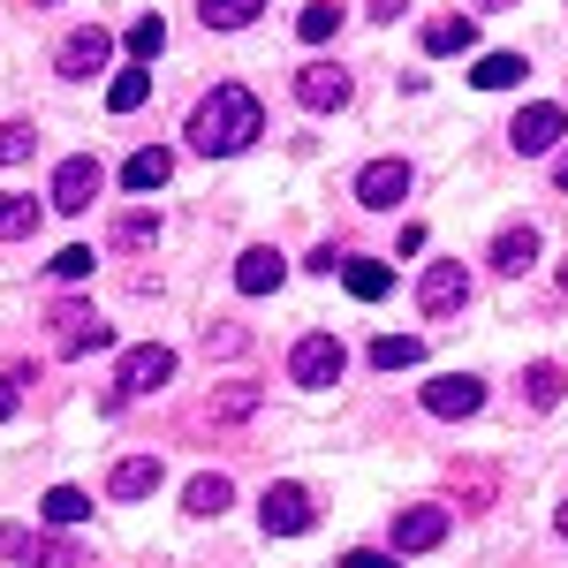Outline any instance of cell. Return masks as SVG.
<instances>
[{
	"label": "cell",
	"mask_w": 568,
	"mask_h": 568,
	"mask_svg": "<svg viewBox=\"0 0 568 568\" xmlns=\"http://www.w3.org/2000/svg\"><path fill=\"white\" fill-rule=\"evenodd\" d=\"M99 190H106V175H99V160H91V152L61 160V175H53V213H91V205H99Z\"/></svg>",
	"instance_id": "5b68a950"
},
{
	"label": "cell",
	"mask_w": 568,
	"mask_h": 568,
	"mask_svg": "<svg viewBox=\"0 0 568 568\" xmlns=\"http://www.w3.org/2000/svg\"><path fill=\"white\" fill-rule=\"evenodd\" d=\"M447 485H455V500H463V508H493L500 470H447Z\"/></svg>",
	"instance_id": "83f0119b"
},
{
	"label": "cell",
	"mask_w": 568,
	"mask_h": 568,
	"mask_svg": "<svg viewBox=\"0 0 568 568\" xmlns=\"http://www.w3.org/2000/svg\"><path fill=\"white\" fill-rule=\"evenodd\" d=\"M478 45V23L470 16H439V23H425V53H470Z\"/></svg>",
	"instance_id": "ffe728a7"
},
{
	"label": "cell",
	"mask_w": 568,
	"mask_h": 568,
	"mask_svg": "<svg viewBox=\"0 0 568 568\" xmlns=\"http://www.w3.org/2000/svg\"><path fill=\"white\" fill-rule=\"evenodd\" d=\"M342 568H394V554H349Z\"/></svg>",
	"instance_id": "8d00e7d4"
},
{
	"label": "cell",
	"mask_w": 568,
	"mask_h": 568,
	"mask_svg": "<svg viewBox=\"0 0 568 568\" xmlns=\"http://www.w3.org/2000/svg\"><path fill=\"white\" fill-rule=\"evenodd\" d=\"M160 243V213H122L114 220V251H152Z\"/></svg>",
	"instance_id": "f546056e"
},
{
	"label": "cell",
	"mask_w": 568,
	"mask_h": 568,
	"mask_svg": "<svg viewBox=\"0 0 568 568\" xmlns=\"http://www.w3.org/2000/svg\"><path fill=\"white\" fill-rule=\"evenodd\" d=\"M417 304H425V318H447V311H463L470 304V273L455 258H439L425 281H417Z\"/></svg>",
	"instance_id": "8992f818"
},
{
	"label": "cell",
	"mask_w": 568,
	"mask_h": 568,
	"mask_svg": "<svg viewBox=\"0 0 568 568\" xmlns=\"http://www.w3.org/2000/svg\"><path fill=\"white\" fill-rule=\"evenodd\" d=\"M160 478H168V470H160V455H122V463H114V478H106V493H114V500H152Z\"/></svg>",
	"instance_id": "9a60e30c"
},
{
	"label": "cell",
	"mask_w": 568,
	"mask_h": 568,
	"mask_svg": "<svg viewBox=\"0 0 568 568\" xmlns=\"http://www.w3.org/2000/svg\"><path fill=\"white\" fill-rule=\"evenodd\" d=\"M106 53H114V39H106V31H69V39H61V53H53V69L77 84V77H99V69H106Z\"/></svg>",
	"instance_id": "30bf717a"
},
{
	"label": "cell",
	"mask_w": 568,
	"mask_h": 568,
	"mask_svg": "<svg viewBox=\"0 0 568 568\" xmlns=\"http://www.w3.org/2000/svg\"><path fill=\"white\" fill-rule=\"evenodd\" d=\"M168 379H175V349H160V342H144V349H130L122 356V402H130V394H152V387H168Z\"/></svg>",
	"instance_id": "ba28073f"
},
{
	"label": "cell",
	"mask_w": 568,
	"mask_h": 568,
	"mask_svg": "<svg viewBox=\"0 0 568 568\" xmlns=\"http://www.w3.org/2000/svg\"><path fill=\"white\" fill-rule=\"evenodd\" d=\"M561 288H568V265H561Z\"/></svg>",
	"instance_id": "b9f144b4"
},
{
	"label": "cell",
	"mask_w": 568,
	"mask_h": 568,
	"mask_svg": "<svg viewBox=\"0 0 568 568\" xmlns=\"http://www.w3.org/2000/svg\"><path fill=\"white\" fill-rule=\"evenodd\" d=\"M342 23H349V8H342V0H311V8H304V23H296V31H304L311 45H326L334 31H342Z\"/></svg>",
	"instance_id": "f1b7e54d"
},
{
	"label": "cell",
	"mask_w": 568,
	"mask_h": 568,
	"mask_svg": "<svg viewBox=\"0 0 568 568\" xmlns=\"http://www.w3.org/2000/svg\"><path fill=\"white\" fill-rule=\"evenodd\" d=\"M197 16H205V31H243L265 16V0H197Z\"/></svg>",
	"instance_id": "7402d4cb"
},
{
	"label": "cell",
	"mask_w": 568,
	"mask_h": 568,
	"mask_svg": "<svg viewBox=\"0 0 568 568\" xmlns=\"http://www.w3.org/2000/svg\"><path fill=\"white\" fill-rule=\"evenodd\" d=\"M530 258H538V227L516 220V227H500V235H493V273H508V281H516V273H530Z\"/></svg>",
	"instance_id": "2e32d148"
},
{
	"label": "cell",
	"mask_w": 568,
	"mask_h": 568,
	"mask_svg": "<svg viewBox=\"0 0 568 568\" xmlns=\"http://www.w3.org/2000/svg\"><path fill=\"white\" fill-rule=\"evenodd\" d=\"M342 281H349V296H364V304H379V296L394 288V273L379 258H349V265H342Z\"/></svg>",
	"instance_id": "603a6c76"
},
{
	"label": "cell",
	"mask_w": 568,
	"mask_h": 568,
	"mask_svg": "<svg viewBox=\"0 0 568 568\" xmlns=\"http://www.w3.org/2000/svg\"><path fill=\"white\" fill-rule=\"evenodd\" d=\"M160 45H168V23H160V16H136L130 23V53L136 61H160Z\"/></svg>",
	"instance_id": "d6a6232c"
},
{
	"label": "cell",
	"mask_w": 568,
	"mask_h": 568,
	"mask_svg": "<svg viewBox=\"0 0 568 568\" xmlns=\"http://www.w3.org/2000/svg\"><path fill=\"white\" fill-rule=\"evenodd\" d=\"M561 538H568V508H561Z\"/></svg>",
	"instance_id": "60d3db41"
},
{
	"label": "cell",
	"mask_w": 568,
	"mask_h": 568,
	"mask_svg": "<svg viewBox=\"0 0 568 568\" xmlns=\"http://www.w3.org/2000/svg\"><path fill=\"white\" fill-rule=\"evenodd\" d=\"M561 130H568V114L554 106V99H546V106H524V114H516L508 144H516L524 160H538V152H554V144H561Z\"/></svg>",
	"instance_id": "52a82bcc"
},
{
	"label": "cell",
	"mask_w": 568,
	"mask_h": 568,
	"mask_svg": "<svg viewBox=\"0 0 568 568\" xmlns=\"http://www.w3.org/2000/svg\"><path fill=\"white\" fill-rule=\"evenodd\" d=\"M31 122H0V168H16V160H31Z\"/></svg>",
	"instance_id": "836d02e7"
},
{
	"label": "cell",
	"mask_w": 568,
	"mask_h": 568,
	"mask_svg": "<svg viewBox=\"0 0 568 568\" xmlns=\"http://www.w3.org/2000/svg\"><path fill=\"white\" fill-rule=\"evenodd\" d=\"M470 84H478V91H508V84H524V53H485L478 69H470Z\"/></svg>",
	"instance_id": "484cf974"
},
{
	"label": "cell",
	"mask_w": 568,
	"mask_h": 568,
	"mask_svg": "<svg viewBox=\"0 0 568 568\" xmlns=\"http://www.w3.org/2000/svg\"><path fill=\"white\" fill-rule=\"evenodd\" d=\"M258 524L273 530V538H296V530H311V524H318V508H311V493H304V485H265Z\"/></svg>",
	"instance_id": "277c9868"
},
{
	"label": "cell",
	"mask_w": 568,
	"mask_h": 568,
	"mask_svg": "<svg viewBox=\"0 0 568 568\" xmlns=\"http://www.w3.org/2000/svg\"><path fill=\"white\" fill-rule=\"evenodd\" d=\"M227 500H235V485L220 478V470H205V478H190V493H182V508H190V516H220Z\"/></svg>",
	"instance_id": "cb8c5ba5"
},
{
	"label": "cell",
	"mask_w": 568,
	"mask_h": 568,
	"mask_svg": "<svg viewBox=\"0 0 568 568\" xmlns=\"http://www.w3.org/2000/svg\"><path fill=\"white\" fill-rule=\"evenodd\" d=\"M144 99H152V69H122V77L106 84V106H114V114H136Z\"/></svg>",
	"instance_id": "4316f807"
},
{
	"label": "cell",
	"mask_w": 568,
	"mask_h": 568,
	"mask_svg": "<svg viewBox=\"0 0 568 568\" xmlns=\"http://www.w3.org/2000/svg\"><path fill=\"white\" fill-rule=\"evenodd\" d=\"M0 561H31V568H77V546H61V538H31V530H0Z\"/></svg>",
	"instance_id": "7c38bea8"
},
{
	"label": "cell",
	"mask_w": 568,
	"mask_h": 568,
	"mask_svg": "<svg viewBox=\"0 0 568 568\" xmlns=\"http://www.w3.org/2000/svg\"><path fill=\"white\" fill-rule=\"evenodd\" d=\"M168 175H175V152L168 144H144V152H130V168H122V190H160Z\"/></svg>",
	"instance_id": "ac0fdd59"
},
{
	"label": "cell",
	"mask_w": 568,
	"mask_h": 568,
	"mask_svg": "<svg viewBox=\"0 0 568 568\" xmlns=\"http://www.w3.org/2000/svg\"><path fill=\"white\" fill-rule=\"evenodd\" d=\"M485 8H516V0H485Z\"/></svg>",
	"instance_id": "ab89813d"
},
{
	"label": "cell",
	"mask_w": 568,
	"mask_h": 568,
	"mask_svg": "<svg viewBox=\"0 0 568 568\" xmlns=\"http://www.w3.org/2000/svg\"><path fill=\"white\" fill-rule=\"evenodd\" d=\"M554 190H561V197H568V152H561V168H554Z\"/></svg>",
	"instance_id": "f35d334b"
},
{
	"label": "cell",
	"mask_w": 568,
	"mask_h": 568,
	"mask_svg": "<svg viewBox=\"0 0 568 568\" xmlns=\"http://www.w3.org/2000/svg\"><path fill=\"white\" fill-rule=\"evenodd\" d=\"M258 130H265V106L243 84H213L197 106H190V144H197L205 160H227V152L258 144Z\"/></svg>",
	"instance_id": "6da1fadb"
},
{
	"label": "cell",
	"mask_w": 568,
	"mask_h": 568,
	"mask_svg": "<svg viewBox=\"0 0 568 568\" xmlns=\"http://www.w3.org/2000/svg\"><path fill=\"white\" fill-rule=\"evenodd\" d=\"M356 197H364L372 213H394V205L409 197V168H402V160H372V168L356 175Z\"/></svg>",
	"instance_id": "8fae6325"
},
{
	"label": "cell",
	"mask_w": 568,
	"mask_h": 568,
	"mask_svg": "<svg viewBox=\"0 0 568 568\" xmlns=\"http://www.w3.org/2000/svg\"><path fill=\"white\" fill-rule=\"evenodd\" d=\"M16 417V379H0V425Z\"/></svg>",
	"instance_id": "74e56055"
},
{
	"label": "cell",
	"mask_w": 568,
	"mask_h": 568,
	"mask_svg": "<svg viewBox=\"0 0 568 568\" xmlns=\"http://www.w3.org/2000/svg\"><path fill=\"white\" fill-rule=\"evenodd\" d=\"M84 516H91V500L77 485H53V493H45V524H84Z\"/></svg>",
	"instance_id": "1f68e13d"
},
{
	"label": "cell",
	"mask_w": 568,
	"mask_h": 568,
	"mask_svg": "<svg viewBox=\"0 0 568 568\" xmlns=\"http://www.w3.org/2000/svg\"><path fill=\"white\" fill-rule=\"evenodd\" d=\"M53 281H91V251H61L53 258Z\"/></svg>",
	"instance_id": "e575fe53"
},
{
	"label": "cell",
	"mask_w": 568,
	"mask_h": 568,
	"mask_svg": "<svg viewBox=\"0 0 568 568\" xmlns=\"http://www.w3.org/2000/svg\"><path fill=\"white\" fill-rule=\"evenodd\" d=\"M417 356H425L417 334H379V342H372V364H379V372H402V364H417Z\"/></svg>",
	"instance_id": "4dcf8cb0"
},
{
	"label": "cell",
	"mask_w": 568,
	"mask_h": 568,
	"mask_svg": "<svg viewBox=\"0 0 568 568\" xmlns=\"http://www.w3.org/2000/svg\"><path fill=\"white\" fill-rule=\"evenodd\" d=\"M205 417H213V425H243V417H258V387H251V379H227V387L205 402Z\"/></svg>",
	"instance_id": "d6986e66"
},
{
	"label": "cell",
	"mask_w": 568,
	"mask_h": 568,
	"mask_svg": "<svg viewBox=\"0 0 568 568\" xmlns=\"http://www.w3.org/2000/svg\"><path fill=\"white\" fill-rule=\"evenodd\" d=\"M561 394H568V372H561V364H530V372H524V402H530V409H554Z\"/></svg>",
	"instance_id": "d4e9b609"
},
{
	"label": "cell",
	"mask_w": 568,
	"mask_h": 568,
	"mask_svg": "<svg viewBox=\"0 0 568 568\" xmlns=\"http://www.w3.org/2000/svg\"><path fill=\"white\" fill-rule=\"evenodd\" d=\"M296 99H304L311 114H326V106H349V77H342L334 61H311L304 77H296Z\"/></svg>",
	"instance_id": "5bb4252c"
},
{
	"label": "cell",
	"mask_w": 568,
	"mask_h": 568,
	"mask_svg": "<svg viewBox=\"0 0 568 568\" xmlns=\"http://www.w3.org/2000/svg\"><path fill=\"white\" fill-rule=\"evenodd\" d=\"M281 273H288V265H281V251H243V258H235V288H243V296H273V288H281Z\"/></svg>",
	"instance_id": "e0dca14e"
},
{
	"label": "cell",
	"mask_w": 568,
	"mask_h": 568,
	"mask_svg": "<svg viewBox=\"0 0 568 568\" xmlns=\"http://www.w3.org/2000/svg\"><path fill=\"white\" fill-rule=\"evenodd\" d=\"M31 235H39V205L16 197V190H0V243H31Z\"/></svg>",
	"instance_id": "44dd1931"
},
{
	"label": "cell",
	"mask_w": 568,
	"mask_h": 568,
	"mask_svg": "<svg viewBox=\"0 0 568 568\" xmlns=\"http://www.w3.org/2000/svg\"><path fill=\"white\" fill-rule=\"evenodd\" d=\"M447 538V508H402L394 516V554H433Z\"/></svg>",
	"instance_id": "4fadbf2b"
},
{
	"label": "cell",
	"mask_w": 568,
	"mask_h": 568,
	"mask_svg": "<svg viewBox=\"0 0 568 568\" xmlns=\"http://www.w3.org/2000/svg\"><path fill=\"white\" fill-rule=\"evenodd\" d=\"M342 372H349V349H342L334 334H304L296 356H288V379H296V387H334Z\"/></svg>",
	"instance_id": "3957f363"
},
{
	"label": "cell",
	"mask_w": 568,
	"mask_h": 568,
	"mask_svg": "<svg viewBox=\"0 0 568 568\" xmlns=\"http://www.w3.org/2000/svg\"><path fill=\"white\" fill-rule=\"evenodd\" d=\"M425 409H433V417H478L485 409V379H470V372H439L433 387H425Z\"/></svg>",
	"instance_id": "9c48e42d"
},
{
	"label": "cell",
	"mask_w": 568,
	"mask_h": 568,
	"mask_svg": "<svg viewBox=\"0 0 568 568\" xmlns=\"http://www.w3.org/2000/svg\"><path fill=\"white\" fill-rule=\"evenodd\" d=\"M53 349H61V356L114 349V326H106L91 304H53Z\"/></svg>",
	"instance_id": "7a4b0ae2"
},
{
	"label": "cell",
	"mask_w": 568,
	"mask_h": 568,
	"mask_svg": "<svg viewBox=\"0 0 568 568\" xmlns=\"http://www.w3.org/2000/svg\"><path fill=\"white\" fill-rule=\"evenodd\" d=\"M364 8H372V23H394V16H402L409 0H364Z\"/></svg>",
	"instance_id": "d590c367"
},
{
	"label": "cell",
	"mask_w": 568,
	"mask_h": 568,
	"mask_svg": "<svg viewBox=\"0 0 568 568\" xmlns=\"http://www.w3.org/2000/svg\"><path fill=\"white\" fill-rule=\"evenodd\" d=\"M39 8H53V0H39Z\"/></svg>",
	"instance_id": "7bdbcfd3"
}]
</instances>
